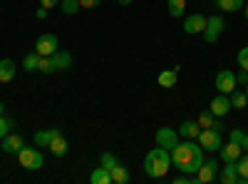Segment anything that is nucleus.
I'll return each mask as SVG.
<instances>
[{"label": "nucleus", "instance_id": "nucleus-1", "mask_svg": "<svg viewBox=\"0 0 248 184\" xmlns=\"http://www.w3.org/2000/svg\"><path fill=\"white\" fill-rule=\"evenodd\" d=\"M171 152V165L184 174H196L203 165V147L194 139H179V145L169 150Z\"/></svg>", "mask_w": 248, "mask_h": 184}, {"label": "nucleus", "instance_id": "nucleus-2", "mask_svg": "<svg viewBox=\"0 0 248 184\" xmlns=\"http://www.w3.org/2000/svg\"><path fill=\"white\" fill-rule=\"evenodd\" d=\"M169 167H171V152L159 147V145L154 150H149L147 157H144V172H147L149 177H154V179L167 177Z\"/></svg>", "mask_w": 248, "mask_h": 184}, {"label": "nucleus", "instance_id": "nucleus-3", "mask_svg": "<svg viewBox=\"0 0 248 184\" xmlns=\"http://www.w3.org/2000/svg\"><path fill=\"white\" fill-rule=\"evenodd\" d=\"M17 159H20V165H23L25 169H30V172H35V169H40V167L45 165L43 152L35 150V147H23V150L17 152Z\"/></svg>", "mask_w": 248, "mask_h": 184}, {"label": "nucleus", "instance_id": "nucleus-4", "mask_svg": "<svg viewBox=\"0 0 248 184\" xmlns=\"http://www.w3.org/2000/svg\"><path fill=\"white\" fill-rule=\"evenodd\" d=\"M226 30V23H223V17L221 15H211V17H206V28H203V40L206 43H216V40L223 35Z\"/></svg>", "mask_w": 248, "mask_h": 184}, {"label": "nucleus", "instance_id": "nucleus-5", "mask_svg": "<svg viewBox=\"0 0 248 184\" xmlns=\"http://www.w3.org/2000/svg\"><path fill=\"white\" fill-rule=\"evenodd\" d=\"M196 139H199V145H201L203 150H209V152H216V150H221V145H223L221 132H218V130H214V127L201 130Z\"/></svg>", "mask_w": 248, "mask_h": 184}, {"label": "nucleus", "instance_id": "nucleus-6", "mask_svg": "<svg viewBox=\"0 0 248 184\" xmlns=\"http://www.w3.org/2000/svg\"><path fill=\"white\" fill-rule=\"evenodd\" d=\"M60 50V43H57V35H52V33H43L37 40H35V52L40 55V57H50V55H55Z\"/></svg>", "mask_w": 248, "mask_h": 184}, {"label": "nucleus", "instance_id": "nucleus-7", "mask_svg": "<svg viewBox=\"0 0 248 184\" xmlns=\"http://www.w3.org/2000/svg\"><path fill=\"white\" fill-rule=\"evenodd\" d=\"M218 159H203V165L199 167V172H196V182L199 184H209V182H214L216 177H218Z\"/></svg>", "mask_w": 248, "mask_h": 184}, {"label": "nucleus", "instance_id": "nucleus-8", "mask_svg": "<svg viewBox=\"0 0 248 184\" xmlns=\"http://www.w3.org/2000/svg\"><path fill=\"white\" fill-rule=\"evenodd\" d=\"M154 139H156V145H159V147L171 150V147H176V145H179V132H176V130H171V127H159V130H156V134H154Z\"/></svg>", "mask_w": 248, "mask_h": 184}, {"label": "nucleus", "instance_id": "nucleus-9", "mask_svg": "<svg viewBox=\"0 0 248 184\" xmlns=\"http://www.w3.org/2000/svg\"><path fill=\"white\" fill-rule=\"evenodd\" d=\"M236 87H238V85H236V72H231V70H221V72L216 75V90H218V92L231 95Z\"/></svg>", "mask_w": 248, "mask_h": 184}, {"label": "nucleus", "instance_id": "nucleus-10", "mask_svg": "<svg viewBox=\"0 0 248 184\" xmlns=\"http://www.w3.org/2000/svg\"><path fill=\"white\" fill-rule=\"evenodd\" d=\"M209 110L214 112V117H226V115L233 110V107H231V97H229V95H223V92H218V95L211 100Z\"/></svg>", "mask_w": 248, "mask_h": 184}, {"label": "nucleus", "instance_id": "nucleus-11", "mask_svg": "<svg viewBox=\"0 0 248 184\" xmlns=\"http://www.w3.org/2000/svg\"><path fill=\"white\" fill-rule=\"evenodd\" d=\"M203 28H206V17L201 13H191L184 20V33L186 35H199V33H203Z\"/></svg>", "mask_w": 248, "mask_h": 184}, {"label": "nucleus", "instance_id": "nucleus-12", "mask_svg": "<svg viewBox=\"0 0 248 184\" xmlns=\"http://www.w3.org/2000/svg\"><path fill=\"white\" fill-rule=\"evenodd\" d=\"M221 184H238V169H236V162H223V167L218 169L216 177Z\"/></svg>", "mask_w": 248, "mask_h": 184}, {"label": "nucleus", "instance_id": "nucleus-13", "mask_svg": "<svg viewBox=\"0 0 248 184\" xmlns=\"http://www.w3.org/2000/svg\"><path fill=\"white\" fill-rule=\"evenodd\" d=\"M176 132H179L181 139H196L199 132H201V127H199V122H194V119H184Z\"/></svg>", "mask_w": 248, "mask_h": 184}, {"label": "nucleus", "instance_id": "nucleus-14", "mask_svg": "<svg viewBox=\"0 0 248 184\" xmlns=\"http://www.w3.org/2000/svg\"><path fill=\"white\" fill-rule=\"evenodd\" d=\"M23 147H25V139L20 137V134H10V132H8V134L3 137V150H5L8 154H17Z\"/></svg>", "mask_w": 248, "mask_h": 184}, {"label": "nucleus", "instance_id": "nucleus-15", "mask_svg": "<svg viewBox=\"0 0 248 184\" xmlns=\"http://www.w3.org/2000/svg\"><path fill=\"white\" fill-rule=\"evenodd\" d=\"M243 154V147L241 145H236V142H226V145H221V159L223 162H236L238 157Z\"/></svg>", "mask_w": 248, "mask_h": 184}, {"label": "nucleus", "instance_id": "nucleus-16", "mask_svg": "<svg viewBox=\"0 0 248 184\" xmlns=\"http://www.w3.org/2000/svg\"><path fill=\"white\" fill-rule=\"evenodd\" d=\"M57 134H60V130H57V127H50V130H40V132H35L32 139H35V145H37V147H50V142H52Z\"/></svg>", "mask_w": 248, "mask_h": 184}, {"label": "nucleus", "instance_id": "nucleus-17", "mask_svg": "<svg viewBox=\"0 0 248 184\" xmlns=\"http://www.w3.org/2000/svg\"><path fill=\"white\" fill-rule=\"evenodd\" d=\"M52 63H55V70H57V72H65V70H70V65H72V55H70L67 50H57V52L52 55Z\"/></svg>", "mask_w": 248, "mask_h": 184}, {"label": "nucleus", "instance_id": "nucleus-18", "mask_svg": "<svg viewBox=\"0 0 248 184\" xmlns=\"http://www.w3.org/2000/svg\"><path fill=\"white\" fill-rule=\"evenodd\" d=\"M179 70H181V65H176V67H171V70H164L159 77H156V83L161 85V87H174L176 85V77H179Z\"/></svg>", "mask_w": 248, "mask_h": 184}, {"label": "nucleus", "instance_id": "nucleus-19", "mask_svg": "<svg viewBox=\"0 0 248 184\" xmlns=\"http://www.w3.org/2000/svg\"><path fill=\"white\" fill-rule=\"evenodd\" d=\"M15 72H17V67H15V63L10 57L0 60V83H10V80L15 77Z\"/></svg>", "mask_w": 248, "mask_h": 184}, {"label": "nucleus", "instance_id": "nucleus-20", "mask_svg": "<svg viewBox=\"0 0 248 184\" xmlns=\"http://www.w3.org/2000/svg\"><path fill=\"white\" fill-rule=\"evenodd\" d=\"M50 152H52L55 157H65V154L70 152V145H67V139L62 137V132H60V134L50 142Z\"/></svg>", "mask_w": 248, "mask_h": 184}, {"label": "nucleus", "instance_id": "nucleus-21", "mask_svg": "<svg viewBox=\"0 0 248 184\" xmlns=\"http://www.w3.org/2000/svg\"><path fill=\"white\" fill-rule=\"evenodd\" d=\"M109 174H112V184H127L129 182V172L122 162H117V165L109 169Z\"/></svg>", "mask_w": 248, "mask_h": 184}, {"label": "nucleus", "instance_id": "nucleus-22", "mask_svg": "<svg viewBox=\"0 0 248 184\" xmlns=\"http://www.w3.org/2000/svg\"><path fill=\"white\" fill-rule=\"evenodd\" d=\"M90 184H112V174H109V169L97 167V169L90 174Z\"/></svg>", "mask_w": 248, "mask_h": 184}, {"label": "nucleus", "instance_id": "nucleus-23", "mask_svg": "<svg viewBox=\"0 0 248 184\" xmlns=\"http://www.w3.org/2000/svg\"><path fill=\"white\" fill-rule=\"evenodd\" d=\"M229 97H231V107H233V110H246V107H248V97H246V92H243V90H238V87H236Z\"/></svg>", "mask_w": 248, "mask_h": 184}, {"label": "nucleus", "instance_id": "nucleus-24", "mask_svg": "<svg viewBox=\"0 0 248 184\" xmlns=\"http://www.w3.org/2000/svg\"><path fill=\"white\" fill-rule=\"evenodd\" d=\"M236 169H238V184H248V154H241L236 159Z\"/></svg>", "mask_w": 248, "mask_h": 184}, {"label": "nucleus", "instance_id": "nucleus-25", "mask_svg": "<svg viewBox=\"0 0 248 184\" xmlns=\"http://www.w3.org/2000/svg\"><path fill=\"white\" fill-rule=\"evenodd\" d=\"M216 8L226 13H236V10H243V0H216Z\"/></svg>", "mask_w": 248, "mask_h": 184}, {"label": "nucleus", "instance_id": "nucleus-26", "mask_svg": "<svg viewBox=\"0 0 248 184\" xmlns=\"http://www.w3.org/2000/svg\"><path fill=\"white\" fill-rule=\"evenodd\" d=\"M167 8H169V15L171 17H181L184 15V8H186V0H167Z\"/></svg>", "mask_w": 248, "mask_h": 184}, {"label": "nucleus", "instance_id": "nucleus-27", "mask_svg": "<svg viewBox=\"0 0 248 184\" xmlns=\"http://www.w3.org/2000/svg\"><path fill=\"white\" fill-rule=\"evenodd\" d=\"M37 63H40V55L32 50V52H28L25 57H23V67H25V72H35L37 70Z\"/></svg>", "mask_w": 248, "mask_h": 184}, {"label": "nucleus", "instance_id": "nucleus-28", "mask_svg": "<svg viewBox=\"0 0 248 184\" xmlns=\"http://www.w3.org/2000/svg\"><path fill=\"white\" fill-rule=\"evenodd\" d=\"M37 70L43 72V75H52V72H57V70H55V63H52V55H50V57H47V55H45V57H40Z\"/></svg>", "mask_w": 248, "mask_h": 184}, {"label": "nucleus", "instance_id": "nucleus-29", "mask_svg": "<svg viewBox=\"0 0 248 184\" xmlns=\"http://www.w3.org/2000/svg\"><path fill=\"white\" fill-rule=\"evenodd\" d=\"M214 119H216V117H214V112H211V110H203V112L196 117V122H199V127H201V130L214 127Z\"/></svg>", "mask_w": 248, "mask_h": 184}, {"label": "nucleus", "instance_id": "nucleus-30", "mask_svg": "<svg viewBox=\"0 0 248 184\" xmlns=\"http://www.w3.org/2000/svg\"><path fill=\"white\" fill-rule=\"evenodd\" d=\"M117 162H119V159H117L112 152H102V154H99V167H105V169H112Z\"/></svg>", "mask_w": 248, "mask_h": 184}, {"label": "nucleus", "instance_id": "nucleus-31", "mask_svg": "<svg viewBox=\"0 0 248 184\" xmlns=\"http://www.w3.org/2000/svg\"><path fill=\"white\" fill-rule=\"evenodd\" d=\"M62 13L65 15H77L79 13V0H62Z\"/></svg>", "mask_w": 248, "mask_h": 184}, {"label": "nucleus", "instance_id": "nucleus-32", "mask_svg": "<svg viewBox=\"0 0 248 184\" xmlns=\"http://www.w3.org/2000/svg\"><path fill=\"white\" fill-rule=\"evenodd\" d=\"M236 63L241 70H248V48H241L238 55H236Z\"/></svg>", "mask_w": 248, "mask_h": 184}, {"label": "nucleus", "instance_id": "nucleus-33", "mask_svg": "<svg viewBox=\"0 0 248 184\" xmlns=\"http://www.w3.org/2000/svg\"><path fill=\"white\" fill-rule=\"evenodd\" d=\"M10 127H13V122H10L5 115H0V139H3V137L10 132Z\"/></svg>", "mask_w": 248, "mask_h": 184}, {"label": "nucleus", "instance_id": "nucleus-34", "mask_svg": "<svg viewBox=\"0 0 248 184\" xmlns=\"http://www.w3.org/2000/svg\"><path fill=\"white\" fill-rule=\"evenodd\" d=\"M243 137H246L243 130H231V134H229V139L236 142V145H243Z\"/></svg>", "mask_w": 248, "mask_h": 184}, {"label": "nucleus", "instance_id": "nucleus-35", "mask_svg": "<svg viewBox=\"0 0 248 184\" xmlns=\"http://www.w3.org/2000/svg\"><path fill=\"white\" fill-rule=\"evenodd\" d=\"M236 85H241V87L248 85V70H238L236 72Z\"/></svg>", "mask_w": 248, "mask_h": 184}, {"label": "nucleus", "instance_id": "nucleus-36", "mask_svg": "<svg viewBox=\"0 0 248 184\" xmlns=\"http://www.w3.org/2000/svg\"><path fill=\"white\" fill-rule=\"evenodd\" d=\"M102 0H79V8H97Z\"/></svg>", "mask_w": 248, "mask_h": 184}, {"label": "nucleus", "instance_id": "nucleus-37", "mask_svg": "<svg viewBox=\"0 0 248 184\" xmlns=\"http://www.w3.org/2000/svg\"><path fill=\"white\" fill-rule=\"evenodd\" d=\"M40 5H43V8H55V5H60V0H40Z\"/></svg>", "mask_w": 248, "mask_h": 184}, {"label": "nucleus", "instance_id": "nucleus-38", "mask_svg": "<svg viewBox=\"0 0 248 184\" xmlns=\"http://www.w3.org/2000/svg\"><path fill=\"white\" fill-rule=\"evenodd\" d=\"M47 13H50L47 8H37V13H35V17H37V20H45V17H47Z\"/></svg>", "mask_w": 248, "mask_h": 184}, {"label": "nucleus", "instance_id": "nucleus-39", "mask_svg": "<svg viewBox=\"0 0 248 184\" xmlns=\"http://www.w3.org/2000/svg\"><path fill=\"white\" fill-rule=\"evenodd\" d=\"M241 147H243V150H246V152H248V134H246V137H243V145H241Z\"/></svg>", "mask_w": 248, "mask_h": 184}, {"label": "nucleus", "instance_id": "nucleus-40", "mask_svg": "<svg viewBox=\"0 0 248 184\" xmlns=\"http://www.w3.org/2000/svg\"><path fill=\"white\" fill-rule=\"evenodd\" d=\"M119 5H132V0H117Z\"/></svg>", "mask_w": 248, "mask_h": 184}, {"label": "nucleus", "instance_id": "nucleus-41", "mask_svg": "<svg viewBox=\"0 0 248 184\" xmlns=\"http://www.w3.org/2000/svg\"><path fill=\"white\" fill-rule=\"evenodd\" d=\"M0 115H5V102H0Z\"/></svg>", "mask_w": 248, "mask_h": 184}, {"label": "nucleus", "instance_id": "nucleus-42", "mask_svg": "<svg viewBox=\"0 0 248 184\" xmlns=\"http://www.w3.org/2000/svg\"><path fill=\"white\" fill-rule=\"evenodd\" d=\"M243 15H246V20H248V3L243 5Z\"/></svg>", "mask_w": 248, "mask_h": 184}, {"label": "nucleus", "instance_id": "nucleus-43", "mask_svg": "<svg viewBox=\"0 0 248 184\" xmlns=\"http://www.w3.org/2000/svg\"><path fill=\"white\" fill-rule=\"evenodd\" d=\"M243 92H246V97H248V85H246V87H243Z\"/></svg>", "mask_w": 248, "mask_h": 184}]
</instances>
